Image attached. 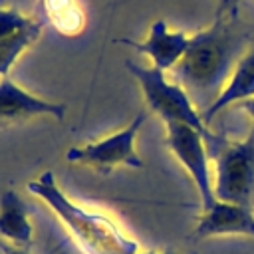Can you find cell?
I'll return each mask as SVG.
<instances>
[{
  "label": "cell",
  "mask_w": 254,
  "mask_h": 254,
  "mask_svg": "<svg viewBox=\"0 0 254 254\" xmlns=\"http://www.w3.org/2000/svg\"><path fill=\"white\" fill-rule=\"evenodd\" d=\"M254 42V30L238 16L214 18L210 26L190 36L181 62L171 69L200 113H204L226 85L236 62Z\"/></svg>",
  "instance_id": "1"
},
{
  "label": "cell",
  "mask_w": 254,
  "mask_h": 254,
  "mask_svg": "<svg viewBox=\"0 0 254 254\" xmlns=\"http://www.w3.org/2000/svg\"><path fill=\"white\" fill-rule=\"evenodd\" d=\"M26 189L48 204L83 254H137L141 250L139 242L131 238L115 218L71 200L56 183L52 171L28 181Z\"/></svg>",
  "instance_id": "2"
},
{
  "label": "cell",
  "mask_w": 254,
  "mask_h": 254,
  "mask_svg": "<svg viewBox=\"0 0 254 254\" xmlns=\"http://www.w3.org/2000/svg\"><path fill=\"white\" fill-rule=\"evenodd\" d=\"M125 67L133 75V79L139 83L147 111L159 115L165 125L167 123H185L208 137L212 141L216 135L208 129V125L202 119V113L190 99V95L185 91L183 85H179L175 79L167 77V71L155 67V65H143L133 60H125Z\"/></svg>",
  "instance_id": "3"
},
{
  "label": "cell",
  "mask_w": 254,
  "mask_h": 254,
  "mask_svg": "<svg viewBox=\"0 0 254 254\" xmlns=\"http://www.w3.org/2000/svg\"><path fill=\"white\" fill-rule=\"evenodd\" d=\"M214 196L218 200L254 208V145L246 139L226 141L214 137Z\"/></svg>",
  "instance_id": "4"
},
{
  "label": "cell",
  "mask_w": 254,
  "mask_h": 254,
  "mask_svg": "<svg viewBox=\"0 0 254 254\" xmlns=\"http://www.w3.org/2000/svg\"><path fill=\"white\" fill-rule=\"evenodd\" d=\"M147 117H149V111L141 109L129 121V125H125L123 129H119V131H115V133H111L103 139L67 149L65 151V161L73 163V165L89 167V169H93L97 173H103V175L111 173L115 167L141 169L143 161L137 155L135 143H137V135H139L141 127L145 125Z\"/></svg>",
  "instance_id": "5"
},
{
  "label": "cell",
  "mask_w": 254,
  "mask_h": 254,
  "mask_svg": "<svg viewBox=\"0 0 254 254\" xmlns=\"http://www.w3.org/2000/svg\"><path fill=\"white\" fill-rule=\"evenodd\" d=\"M165 127H167V137H165L167 147L190 177L198 192L200 208H208L216 200L214 181L208 165V151L204 145V139L208 137L185 123H167Z\"/></svg>",
  "instance_id": "6"
},
{
  "label": "cell",
  "mask_w": 254,
  "mask_h": 254,
  "mask_svg": "<svg viewBox=\"0 0 254 254\" xmlns=\"http://www.w3.org/2000/svg\"><path fill=\"white\" fill-rule=\"evenodd\" d=\"M67 107L64 103L48 101L40 95L30 93L14 79L0 77V127L28 121L34 117H54L62 121Z\"/></svg>",
  "instance_id": "7"
},
{
  "label": "cell",
  "mask_w": 254,
  "mask_h": 254,
  "mask_svg": "<svg viewBox=\"0 0 254 254\" xmlns=\"http://www.w3.org/2000/svg\"><path fill=\"white\" fill-rule=\"evenodd\" d=\"M212 236H250L254 238V208L226 200H214L200 208L190 238L202 240Z\"/></svg>",
  "instance_id": "8"
},
{
  "label": "cell",
  "mask_w": 254,
  "mask_h": 254,
  "mask_svg": "<svg viewBox=\"0 0 254 254\" xmlns=\"http://www.w3.org/2000/svg\"><path fill=\"white\" fill-rule=\"evenodd\" d=\"M189 42H190V36L187 32L171 30L165 20H155L143 42H133L127 38L117 40V44L131 46L135 52L147 56L151 65L163 71H171L181 62V58L189 48Z\"/></svg>",
  "instance_id": "9"
},
{
  "label": "cell",
  "mask_w": 254,
  "mask_h": 254,
  "mask_svg": "<svg viewBox=\"0 0 254 254\" xmlns=\"http://www.w3.org/2000/svg\"><path fill=\"white\" fill-rule=\"evenodd\" d=\"M252 97H254V42L246 48V52L236 62L226 85L222 87L220 95L212 101V105L202 113V119L210 127L212 119L220 111L232 105H238L246 99H252Z\"/></svg>",
  "instance_id": "10"
},
{
  "label": "cell",
  "mask_w": 254,
  "mask_h": 254,
  "mask_svg": "<svg viewBox=\"0 0 254 254\" xmlns=\"http://www.w3.org/2000/svg\"><path fill=\"white\" fill-rule=\"evenodd\" d=\"M0 238L18 248H30L34 242L28 206L14 189H4L0 192Z\"/></svg>",
  "instance_id": "11"
},
{
  "label": "cell",
  "mask_w": 254,
  "mask_h": 254,
  "mask_svg": "<svg viewBox=\"0 0 254 254\" xmlns=\"http://www.w3.org/2000/svg\"><path fill=\"white\" fill-rule=\"evenodd\" d=\"M42 28H44V20L38 18L30 28L0 40V77H6L12 65L18 62V58L40 38Z\"/></svg>",
  "instance_id": "12"
},
{
  "label": "cell",
  "mask_w": 254,
  "mask_h": 254,
  "mask_svg": "<svg viewBox=\"0 0 254 254\" xmlns=\"http://www.w3.org/2000/svg\"><path fill=\"white\" fill-rule=\"evenodd\" d=\"M42 6L62 34H77L81 30L83 18L73 0H42Z\"/></svg>",
  "instance_id": "13"
},
{
  "label": "cell",
  "mask_w": 254,
  "mask_h": 254,
  "mask_svg": "<svg viewBox=\"0 0 254 254\" xmlns=\"http://www.w3.org/2000/svg\"><path fill=\"white\" fill-rule=\"evenodd\" d=\"M36 20H38V16H24L14 8L0 6V40L30 28Z\"/></svg>",
  "instance_id": "14"
},
{
  "label": "cell",
  "mask_w": 254,
  "mask_h": 254,
  "mask_svg": "<svg viewBox=\"0 0 254 254\" xmlns=\"http://www.w3.org/2000/svg\"><path fill=\"white\" fill-rule=\"evenodd\" d=\"M240 2L242 0H218L214 18H226V16H238L240 14Z\"/></svg>",
  "instance_id": "15"
},
{
  "label": "cell",
  "mask_w": 254,
  "mask_h": 254,
  "mask_svg": "<svg viewBox=\"0 0 254 254\" xmlns=\"http://www.w3.org/2000/svg\"><path fill=\"white\" fill-rule=\"evenodd\" d=\"M240 107H244L246 111H248V115H250V131H248V135L244 137L250 145H254V97L252 99H246V101H242V103H238Z\"/></svg>",
  "instance_id": "16"
},
{
  "label": "cell",
  "mask_w": 254,
  "mask_h": 254,
  "mask_svg": "<svg viewBox=\"0 0 254 254\" xmlns=\"http://www.w3.org/2000/svg\"><path fill=\"white\" fill-rule=\"evenodd\" d=\"M0 252L2 254H30V248H18V246L0 242Z\"/></svg>",
  "instance_id": "17"
},
{
  "label": "cell",
  "mask_w": 254,
  "mask_h": 254,
  "mask_svg": "<svg viewBox=\"0 0 254 254\" xmlns=\"http://www.w3.org/2000/svg\"><path fill=\"white\" fill-rule=\"evenodd\" d=\"M137 254H183V252H137Z\"/></svg>",
  "instance_id": "18"
},
{
  "label": "cell",
  "mask_w": 254,
  "mask_h": 254,
  "mask_svg": "<svg viewBox=\"0 0 254 254\" xmlns=\"http://www.w3.org/2000/svg\"><path fill=\"white\" fill-rule=\"evenodd\" d=\"M40 4H42V0H40Z\"/></svg>",
  "instance_id": "19"
}]
</instances>
